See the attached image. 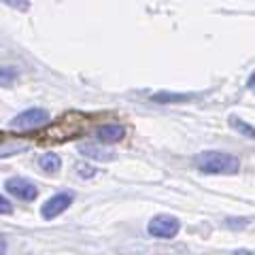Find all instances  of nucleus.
I'll return each mask as SVG.
<instances>
[{"label": "nucleus", "mask_w": 255, "mask_h": 255, "mask_svg": "<svg viewBox=\"0 0 255 255\" xmlns=\"http://www.w3.org/2000/svg\"><path fill=\"white\" fill-rule=\"evenodd\" d=\"M196 166L206 174H236L241 168L238 157L221 151H204L196 157Z\"/></svg>", "instance_id": "nucleus-1"}, {"label": "nucleus", "mask_w": 255, "mask_h": 255, "mask_svg": "<svg viewBox=\"0 0 255 255\" xmlns=\"http://www.w3.org/2000/svg\"><path fill=\"white\" fill-rule=\"evenodd\" d=\"M49 122V113L45 109H28L19 113L17 117H13L11 128L17 132H30V130H36V128L45 126Z\"/></svg>", "instance_id": "nucleus-2"}, {"label": "nucleus", "mask_w": 255, "mask_h": 255, "mask_svg": "<svg viewBox=\"0 0 255 255\" xmlns=\"http://www.w3.org/2000/svg\"><path fill=\"white\" fill-rule=\"evenodd\" d=\"M179 230H181V223L172 215H155L147 226V232L155 238H174L179 234Z\"/></svg>", "instance_id": "nucleus-3"}, {"label": "nucleus", "mask_w": 255, "mask_h": 255, "mask_svg": "<svg viewBox=\"0 0 255 255\" xmlns=\"http://www.w3.org/2000/svg\"><path fill=\"white\" fill-rule=\"evenodd\" d=\"M70 204H73V191H60V194H53L41 209L43 219H55L60 213L66 211Z\"/></svg>", "instance_id": "nucleus-4"}, {"label": "nucleus", "mask_w": 255, "mask_h": 255, "mask_svg": "<svg viewBox=\"0 0 255 255\" xmlns=\"http://www.w3.org/2000/svg\"><path fill=\"white\" fill-rule=\"evenodd\" d=\"M4 189L9 191L11 196H17L19 200H28V202H32L38 196V189H36L34 183H30L26 179H19V177H13V179L6 181Z\"/></svg>", "instance_id": "nucleus-5"}, {"label": "nucleus", "mask_w": 255, "mask_h": 255, "mask_svg": "<svg viewBox=\"0 0 255 255\" xmlns=\"http://www.w3.org/2000/svg\"><path fill=\"white\" fill-rule=\"evenodd\" d=\"M79 151H81L83 155L92 157L94 162H111V159H115V151L109 149L105 145H94V142H81L79 145Z\"/></svg>", "instance_id": "nucleus-6"}, {"label": "nucleus", "mask_w": 255, "mask_h": 255, "mask_svg": "<svg viewBox=\"0 0 255 255\" xmlns=\"http://www.w3.org/2000/svg\"><path fill=\"white\" fill-rule=\"evenodd\" d=\"M96 136H98L100 142L113 145V142H119L126 136V128L119 126V124H107V126H100L98 130H96Z\"/></svg>", "instance_id": "nucleus-7"}, {"label": "nucleus", "mask_w": 255, "mask_h": 255, "mask_svg": "<svg viewBox=\"0 0 255 255\" xmlns=\"http://www.w3.org/2000/svg\"><path fill=\"white\" fill-rule=\"evenodd\" d=\"M38 168L47 174H55L60 168H62V159L58 153H43L38 157Z\"/></svg>", "instance_id": "nucleus-8"}, {"label": "nucleus", "mask_w": 255, "mask_h": 255, "mask_svg": "<svg viewBox=\"0 0 255 255\" xmlns=\"http://www.w3.org/2000/svg\"><path fill=\"white\" fill-rule=\"evenodd\" d=\"M28 149V142L21 140H11V142H0V157H9L15 153H21V151Z\"/></svg>", "instance_id": "nucleus-9"}, {"label": "nucleus", "mask_w": 255, "mask_h": 255, "mask_svg": "<svg viewBox=\"0 0 255 255\" xmlns=\"http://www.w3.org/2000/svg\"><path fill=\"white\" fill-rule=\"evenodd\" d=\"M191 96L187 94H170V92H159L153 96L155 102H183V100H189Z\"/></svg>", "instance_id": "nucleus-10"}, {"label": "nucleus", "mask_w": 255, "mask_h": 255, "mask_svg": "<svg viewBox=\"0 0 255 255\" xmlns=\"http://www.w3.org/2000/svg\"><path fill=\"white\" fill-rule=\"evenodd\" d=\"M230 126H234V128H236V130H238V132H241V134H247V136H251V138H255V130H253V128H251L249 124H245V122H243V119H241V117H236V115H232V117H230Z\"/></svg>", "instance_id": "nucleus-11"}, {"label": "nucleus", "mask_w": 255, "mask_h": 255, "mask_svg": "<svg viewBox=\"0 0 255 255\" xmlns=\"http://www.w3.org/2000/svg\"><path fill=\"white\" fill-rule=\"evenodd\" d=\"M15 79H17V70H15V68H9V66L0 68V85H2V87L13 85Z\"/></svg>", "instance_id": "nucleus-12"}, {"label": "nucleus", "mask_w": 255, "mask_h": 255, "mask_svg": "<svg viewBox=\"0 0 255 255\" xmlns=\"http://www.w3.org/2000/svg\"><path fill=\"white\" fill-rule=\"evenodd\" d=\"M2 2L13 6V9H17V11H28L30 9V0H2Z\"/></svg>", "instance_id": "nucleus-13"}, {"label": "nucleus", "mask_w": 255, "mask_h": 255, "mask_svg": "<svg viewBox=\"0 0 255 255\" xmlns=\"http://www.w3.org/2000/svg\"><path fill=\"white\" fill-rule=\"evenodd\" d=\"M11 213H13V204L4 196H0V215H11Z\"/></svg>", "instance_id": "nucleus-14"}, {"label": "nucleus", "mask_w": 255, "mask_h": 255, "mask_svg": "<svg viewBox=\"0 0 255 255\" xmlns=\"http://www.w3.org/2000/svg\"><path fill=\"white\" fill-rule=\"evenodd\" d=\"M6 251V241H4V236L0 234V255H2Z\"/></svg>", "instance_id": "nucleus-15"}, {"label": "nucleus", "mask_w": 255, "mask_h": 255, "mask_svg": "<svg viewBox=\"0 0 255 255\" xmlns=\"http://www.w3.org/2000/svg\"><path fill=\"white\" fill-rule=\"evenodd\" d=\"M249 90H253V92H255V70H253V75L249 77Z\"/></svg>", "instance_id": "nucleus-16"}, {"label": "nucleus", "mask_w": 255, "mask_h": 255, "mask_svg": "<svg viewBox=\"0 0 255 255\" xmlns=\"http://www.w3.org/2000/svg\"><path fill=\"white\" fill-rule=\"evenodd\" d=\"M234 255H253V253H251V251H247V249H238Z\"/></svg>", "instance_id": "nucleus-17"}]
</instances>
